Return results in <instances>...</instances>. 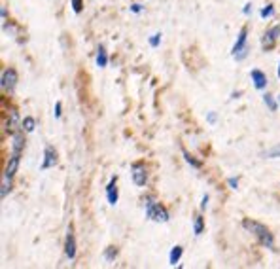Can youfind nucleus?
<instances>
[{"label":"nucleus","mask_w":280,"mask_h":269,"mask_svg":"<svg viewBox=\"0 0 280 269\" xmlns=\"http://www.w3.org/2000/svg\"><path fill=\"white\" fill-rule=\"evenodd\" d=\"M242 227L250 231L252 235L257 237V241L267 246V248H272L274 246V239H272V233L269 231V227H265L263 224H259V222H255V220H250V218H244L242 220Z\"/></svg>","instance_id":"nucleus-1"},{"label":"nucleus","mask_w":280,"mask_h":269,"mask_svg":"<svg viewBox=\"0 0 280 269\" xmlns=\"http://www.w3.org/2000/svg\"><path fill=\"white\" fill-rule=\"evenodd\" d=\"M144 205H146V216L150 218V220L161 222V224L169 222V210L159 201H155L153 197H146Z\"/></svg>","instance_id":"nucleus-2"},{"label":"nucleus","mask_w":280,"mask_h":269,"mask_svg":"<svg viewBox=\"0 0 280 269\" xmlns=\"http://www.w3.org/2000/svg\"><path fill=\"white\" fill-rule=\"evenodd\" d=\"M246 38H248V29L246 27H242L240 33H238L237 42H235V46H233V57H235V61H242V59L248 55Z\"/></svg>","instance_id":"nucleus-3"},{"label":"nucleus","mask_w":280,"mask_h":269,"mask_svg":"<svg viewBox=\"0 0 280 269\" xmlns=\"http://www.w3.org/2000/svg\"><path fill=\"white\" fill-rule=\"evenodd\" d=\"M19 82V76H17V70L16 69H6L2 72V78H0V86L4 91H14Z\"/></svg>","instance_id":"nucleus-4"},{"label":"nucleus","mask_w":280,"mask_h":269,"mask_svg":"<svg viewBox=\"0 0 280 269\" xmlns=\"http://www.w3.org/2000/svg\"><path fill=\"white\" fill-rule=\"evenodd\" d=\"M131 174H133V182L136 184V186H146V182H148V171H146L144 163H135V165L131 167Z\"/></svg>","instance_id":"nucleus-5"},{"label":"nucleus","mask_w":280,"mask_h":269,"mask_svg":"<svg viewBox=\"0 0 280 269\" xmlns=\"http://www.w3.org/2000/svg\"><path fill=\"white\" fill-rule=\"evenodd\" d=\"M280 36V25L272 27V29H269L267 33L263 35V38H261V46H263L265 52H269V50H272L274 48V44H276V38Z\"/></svg>","instance_id":"nucleus-6"},{"label":"nucleus","mask_w":280,"mask_h":269,"mask_svg":"<svg viewBox=\"0 0 280 269\" xmlns=\"http://www.w3.org/2000/svg\"><path fill=\"white\" fill-rule=\"evenodd\" d=\"M8 116L10 118L4 122V129L8 131L10 135H16L17 129L21 127V122H23V120H19V114H17V110H10Z\"/></svg>","instance_id":"nucleus-7"},{"label":"nucleus","mask_w":280,"mask_h":269,"mask_svg":"<svg viewBox=\"0 0 280 269\" xmlns=\"http://www.w3.org/2000/svg\"><path fill=\"white\" fill-rule=\"evenodd\" d=\"M65 254H67L68 260H74L76 258V239L72 235V229H68L67 239H65Z\"/></svg>","instance_id":"nucleus-8"},{"label":"nucleus","mask_w":280,"mask_h":269,"mask_svg":"<svg viewBox=\"0 0 280 269\" xmlns=\"http://www.w3.org/2000/svg\"><path fill=\"white\" fill-rule=\"evenodd\" d=\"M250 78H252L254 87L257 89V91H263L265 87H267V76H265V72H261V70L254 69L252 72H250Z\"/></svg>","instance_id":"nucleus-9"},{"label":"nucleus","mask_w":280,"mask_h":269,"mask_svg":"<svg viewBox=\"0 0 280 269\" xmlns=\"http://www.w3.org/2000/svg\"><path fill=\"white\" fill-rule=\"evenodd\" d=\"M57 165V152L53 150L51 146H46L44 150V163H42V169H51V167Z\"/></svg>","instance_id":"nucleus-10"},{"label":"nucleus","mask_w":280,"mask_h":269,"mask_svg":"<svg viewBox=\"0 0 280 269\" xmlns=\"http://www.w3.org/2000/svg\"><path fill=\"white\" fill-rule=\"evenodd\" d=\"M116 182H118V176H114L110 182H108V186H106V199H108L110 205H116L118 199H119L118 186H116Z\"/></svg>","instance_id":"nucleus-11"},{"label":"nucleus","mask_w":280,"mask_h":269,"mask_svg":"<svg viewBox=\"0 0 280 269\" xmlns=\"http://www.w3.org/2000/svg\"><path fill=\"white\" fill-rule=\"evenodd\" d=\"M17 169H19V154H12L6 167H4V176L14 178V174L17 173Z\"/></svg>","instance_id":"nucleus-12"},{"label":"nucleus","mask_w":280,"mask_h":269,"mask_svg":"<svg viewBox=\"0 0 280 269\" xmlns=\"http://www.w3.org/2000/svg\"><path fill=\"white\" fill-rule=\"evenodd\" d=\"M23 148H25V137H23V133L17 131L16 135H14V142H12V154H19L21 156Z\"/></svg>","instance_id":"nucleus-13"},{"label":"nucleus","mask_w":280,"mask_h":269,"mask_svg":"<svg viewBox=\"0 0 280 269\" xmlns=\"http://www.w3.org/2000/svg\"><path fill=\"white\" fill-rule=\"evenodd\" d=\"M182 252H184V248L180 246V244H176L172 250H170L169 254V261H170V265H176L180 261V258H182Z\"/></svg>","instance_id":"nucleus-14"},{"label":"nucleus","mask_w":280,"mask_h":269,"mask_svg":"<svg viewBox=\"0 0 280 269\" xmlns=\"http://www.w3.org/2000/svg\"><path fill=\"white\" fill-rule=\"evenodd\" d=\"M106 65H108V55H106V52H104V48L99 46V50H97V67L104 69Z\"/></svg>","instance_id":"nucleus-15"},{"label":"nucleus","mask_w":280,"mask_h":269,"mask_svg":"<svg viewBox=\"0 0 280 269\" xmlns=\"http://www.w3.org/2000/svg\"><path fill=\"white\" fill-rule=\"evenodd\" d=\"M34 127H36V120H34L33 116H27V118H23V122H21V129L25 131V133H33Z\"/></svg>","instance_id":"nucleus-16"},{"label":"nucleus","mask_w":280,"mask_h":269,"mask_svg":"<svg viewBox=\"0 0 280 269\" xmlns=\"http://www.w3.org/2000/svg\"><path fill=\"white\" fill-rule=\"evenodd\" d=\"M204 229V218L201 214H195L193 216V233L195 235H201Z\"/></svg>","instance_id":"nucleus-17"},{"label":"nucleus","mask_w":280,"mask_h":269,"mask_svg":"<svg viewBox=\"0 0 280 269\" xmlns=\"http://www.w3.org/2000/svg\"><path fill=\"white\" fill-rule=\"evenodd\" d=\"M10 180H12V178H8V176L2 178V190H0V197H2V199H4L10 193V190H12V182H10Z\"/></svg>","instance_id":"nucleus-18"},{"label":"nucleus","mask_w":280,"mask_h":269,"mask_svg":"<svg viewBox=\"0 0 280 269\" xmlns=\"http://www.w3.org/2000/svg\"><path fill=\"white\" fill-rule=\"evenodd\" d=\"M182 154H184V159H186V161H187V163H189V165H191V167H195V169H201V161H197L195 157L191 156V154H189L187 150H182Z\"/></svg>","instance_id":"nucleus-19"},{"label":"nucleus","mask_w":280,"mask_h":269,"mask_svg":"<svg viewBox=\"0 0 280 269\" xmlns=\"http://www.w3.org/2000/svg\"><path fill=\"white\" fill-rule=\"evenodd\" d=\"M263 156L267 157V159H278V157H280V144L272 146L271 150H267Z\"/></svg>","instance_id":"nucleus-20"},{"label":"nucleus","mask_w":280,"mask_h":269,"mask_svg":"<svg viewBox=\"0 0 280 269\" xmlns=\"http://www.w3.org/2000/svg\"><path fill=\"white\" fill-rule=\"evenodd\" d=\"M116 256H118V248H116V246H108V248L104 250V260L106 261H114L116 260Z\"/></svg>","instance_id":"nucleus-21"},{"label":"nucleus","mask_w":280,"mask_h":269,"mask_svg":"<svg viewBox=\"0 0 280 269\" xmlns=\"http://www.w3.org/2000/svg\"><path fill=\"white\" fill-rule=\"evenodd\" d=\"M263 103L267 104V108H269L271 112H276V103H274V99H272L271 93H265V95H263Z\"/></svg>","instance_id":"nucleus-22"},{"label":"nucleus","mask_w":280,"mask_h":269,"mask_svg":"<svg viewBox=\"0 0 280 269\" xmlns=\"http://www.w3.org/2000/svg\"><path fill=\"white\" fill-rule=\"evenodd\" d=\"M272 14H274V8H272L271 4H267V6H265V8H261V12H259V16H261V18H271Z\"/></svg>","instance_id":"nucleus-23"},{"label":"nucleus","mask_w":280,"mask_h":269,"mask_svg":"<svg viewBox=\"0 0 280 269\" xmlns=\"http://www.w3.org/2000/svg\"><path fill=\"white\" fill-rule=\"evenodd\" d=\"M161 44V33H155L153 36H150V46L152 48H157Z\"/></svg>","instance_id":"nucleus-24"},{"label":"nucleus","mask_w":280,"mask_h":269,"mask_svg":"<svg viewBox=\"0 0 280 269\" xmlns=\"http://www.w3.org/2000/svg\"><path fill=\"white\" fill-rule=\"evenodd\" d=\"M72 2V10L76 12V14H80L82 12V6H84V0H70Z\"/></svg>","instance_id":"nucleus-25"},{"label":"nucleus","mask_w":280,"mask_h":269,"mask_svg":"<svg viewBox=\"0 0 280 269\" xmlns=\"http://www.w3.org/2000/svg\"><path fill=\"white\" fill-rule=\"evenodd\" d=\"M61 114H63V104L57 101V103H55V118H57V120L61 118Z\"/></svg>","instance_id":"nucleus-26"},{"label":"nucleus","mask_w":280,"mask_h":269,"mask_svg":"<svg viewBox=\"0 0 280 269\" xmlns=\"http://www.w3.org/2000/svg\"><path fill=\"white\" fill-rule=\"evenodd\" d=\"M227 184H229L233 190H237L238 188V178H227Z\"/></svg>","instance_id":"nucleus-27"},{"label":"nucleus","mask_w":280,"mask_h":269,"mask_svg":"<svg viewBox=\"0 0 280 269\" xmlns=\"http://www.w3.org/2000/svg\"><path fill=\"white\" fill-rule=\"evenodd\" d=\"M206 207H208V195H204L201 201V210H206Z\"/></svg>","instance_id":"nucleus-28"},{"label":"nucleus","mask_w":280,"mask_h":269,"mask_svg":"<svg viewBox=\"0 0 280 269\" xmlns=\"http://www.w3.org/2000/svg\"><path fill=\"white\" fill-rule=\"evenodd\" d=\"M131 12L138 14V12H142V6H140V4H133V6H131Z\"/></svg>","instance_id":"nucleus-29"},{"label":"nucleus","mask_w":280,"mask_h":269,"mask_svg":"<svg viewBox=\"0 0 280 269\" xmlns=\"http://www.w3.org/2000/svg\"><path fill=\"white\" fill-rule=\"evenodd\" d=\"M206 120H208V123H214V122H216V114L210 112L208 116H206Z\"/></svg>","instance_id":"nucleus-30"},{"label":"nucleus","mask_w":280,"mask_h":269,"mask_svg":"<svg viewBox=\"0 0 280 269\" xmlns=\"http://www.w3.org/2000/svg\"><path fill=\"white\" fill-rule=\"evenodd\" d=\"M250 12H252V4H246V6L242 8V14H244V16H248Z\"/></svg>","instance_id":"nucleus-31"},{"label":"nucleus","mask_w":280,"mask_h":269,"mask_svg":"<svg viewBox=\"0 0 280 269\" xmlns=\"http://www.w3.org/2000/svg\"><path fill=\"white\" fill-rule=\"evenodd\" d=\"M0 14H2V21H6V16H8V14H6V8H2Z\"/></svg>","instance_id":"nucleus-32"},{"label":"nucleus","mask_w":280,"mask_h":269,"mask_svg":"<svg viewBox=\"0 0 280 269\" xmlns=\"http://www.w3.org/2000/svg\"><path fill=\"white\" fill-rule=\"evenodd\" d=\"M276 74H278V78H280V63H278V70H276Z\"/></svg>","instance_id":"nucleus-33"}]
</instances>
